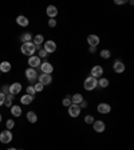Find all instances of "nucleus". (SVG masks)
<instances>
[{
	"instance_id": "nucleus-1",
	"label": "nucleus",
	"mask_w": 134,
	"mask_h": 150,
	"mask_svg": "<svg viewBox=\"0 0 134 150\" xmlns=\"http://www.w3.org/2000/svg\"><path fill=\"white\" fill-rule=\"evenodd\" d=\"M20 51H22V54L26 56H32L35 55V52H36V48H35V44H34L32 42H28V43H23L22 44V47H20Z\"/></svg>"
},
{
	"instance_id": "nucleus-2",
	"label": "nucleus",
	"mask_w": 134,
	"mask_h": 150,
	"mask_svg": "<svg viewBox=\"0 0 134 150\" xmlns=\"http://www.w3.org/2000/svg\"><path fill=\"white\" fill-rule=\"evenodd\" d=\"M97 86H98V79L94 78V76H87L85 82H83V87L86 91H93L94 89H97Z\"/></svg>"
},
{
	"instance_id": "nucleus-3",
	"label": "nucleus",
	"mask_w": 134,
	"mask_h": 150,
	"mask_svg": "<svg viewBox=\"0 0 134 150\" xmlns=\"http://www.w3.org/2000/svg\"><path fill=\"white\" fill-rule=\"evenodd\" d=\"M12 133L11 130H3L0 133V142L1 143H10L11 141H12Z\"/></svg>"
},
{
	"instance_id": "nucleus-4",
	"label": "nucleus",
	"mask_w": 134,
	"mask_h": 150,
	"mask_svg": "<svg viewBox=\"0 0 134 150\" xmlns=\"http://www.w3.org/2000/svg\"><path fill=\"white\" fill-rule=\"evenodd\" d=\"M43 50L47 54H53V52L56 51V43L54 40H47V42L43 43Z\"/></svg>"
},
{
	"instance_id": "nucleus-5",
	"label": "nucleus",
	"mask_w": 134,
	"mask_h": 150,
	"mask_svg": "<svg viewBox=\"0 0 134 150\" xmlns=\"http://www.w3.org/2000/svg\"><path fill=\"white\" fill-rule=\"evenodd\" d=\"M40 67V71H42V74H53L54 72V66L50 63V62H43L42 64L39 66Z\"/></svg>"
},
{
	"instance_id": "nucleus-6",
	"label": "nucleus",
	"mask_w": 134,
	"mask_h": 150,
	"mask_svg": "<svg viewBox=\"0 0 134 150\" xmlns=\"http://www.w3.org/2000/svg\"><path fill=\"white\" fill-rule=\"evenodd\" d=\"M79 114H81V107H79V105H70L68 106V115L72 118H77L79 117Z\"/></svg>"
},
{
	"instance_id": "nucleus-7",
	"label": "nucleus",
	"mask_w": 134,
	"mask_h": 150,
	"mask_svg": "<svg viewBox=\"0 0 134 150\" xmlns=\"http://www.w3.org/2000/svg\"><path fill=\"white\" fill-rule=\"evenodd\" d=\"M26 78H27L30 82H35V80H38V72H36V70L28 67V68L26 70Z\"/></svg>"
},
{
	"instance_id": "nucleus-8",
	"label": "nucleus",
	"mask_w": 134,
	"mask_h": 150,
	"mask_svg": "<svg viewBox=\"0 0 134 150\" xmlns=\"http://www.w3.org/2000/svg\"><path fill=\"white\" fill-rule=\"evenodd\" d=\"M38 80L39 83H42L43 86H48L53 82V76L50 74H42V75H38Z\"/></svg>"
},
{
	"instance_id": "nucleus-9",
	"label": "nucleus",
	"mask_w": 134,
	"mask_h": 150,
	"mask_svg": "<svg viewBox=\"0 0 134 150\" xmlns=\"http://www.w3.org/2000/svg\"><path fill=\"white\" fill-rule=\"evenodd\" d=\"M93 129H94V131H97V133H103V131L106 130V123L103 121H94L93 122Z\"/></svg>"
},
{
	"instance_id": "nucleus-10",
	"label": "nucleus",
	"mask_w": 134,
	"mask_h": 150,
	"mask_svg": "<svg viewBox=\"0 0 134 150\" xmlns=\"http://www.w3.org/2000/svg\"><path fill=\"white\" fill-rule=\"evenodd\" d=\"M97 110H98L99 114H109V113L111 111V106L109 105V103L102 102V103H99V105L97 106Z\"/></svg>"
},
{
	"instance_id": "nucleus-11",
	"label": "nucleus",
	"mask_w": 134,
	"mask_h": 150,
	"mask_svg": "<svg viewBox=\"0 0 134 150\" xmlns=\"http://www.w3.org/2000/svg\"><path fill=\"white\" fill-rule=\"evenodd\" d=\"M40 64H42V63H40V58H39L38 55H32L28 58V66L31 68H36V67H39Z\"/></svg>"
},
{
	"instance_id": "nucleus-12",
	"label": "nucleus",
	"mask_w": 134,
	"mask_h": 150,
	"mask_svg": "<svg viewBox=\"0 0 134 150\" xmlns=\"http://www.w3.org/2000/svg\"><path fill=\"white\" fill-rule=\"evenodd\" d=\"M91 76H94L97 79H99L102 78V75H103V68H102V66H94L93 68H91Z\"/></svg>"
},
{
	"instance_id": "nucleus-13",
	"label": "nucleus",
	"mask_w": 134,
	"mask_h": 150,
	"mask_svg": "<svg viewBox=\"0 0 134 150\" xmlns=\"http://www.w3.org/2000/svg\"><path fill=\"white\" fill-rule=\"evenodd\" d=\"M99 42H101V39H99V36L98 35H89L87 36V43H89V46L90 47H95L97 48V46L99 44Z\"/></svg>"
},
{
	"instance_id": "nucleus-14",
	"label": "nucleus",
	"mask_w": 134,
	"mask_h": 150,
	"mask_svg": "<svg viewBox=\"0 0 134 150\" xmlns=\"http://www.w3.org/2000/svg\"><path fill=\"white\" fill-rule=\"evenodd\" d=\"M125 68H126V67H125V64L121 61H115L114 63H113V70H114L117 74H122L125 71Z\"/></svg>"
},
{
	"instance_id": "nucleus-15",
	"label": "nucleus",
	"mask_w": 134,
	"mask_h": 150,
	"mask_svg": "<svg viewBox=\"0 0 134 150\" xmlns=\"http://www.w3.org/2000/svg\"><path fill=\"white\" fill-rule=\"evenodd\" d=\"M46 14L50 19H55V16L58 15V8L55 5H48L47 8H46Z\"/></svg>"
},
{
	"instance_id": "nucleus-16",
	"label": "nucleus",
	"mask_w": 134,
	"mask_h": 150,
	"mask_svg": "<svg viewBox=\"0 0 134 150\" xmlns=\"http://www.w3.org/2000/svg\"><path fill=\"white\" fill-rule=\"evenodd\" d=\"M20 91H22V84L19 82H15L10 86V94H12V95H18Z\"/></svg>"
},
{
	"instance_id": "nucleus-17",
	"label": "nucleus",
	"mask_w": 134,
	"mask_h": 150,
	"mask_svg": "<svg viewBox=\"0 0 134 150\" xmlns=\"http://www.w3.org/2000/svg\"><path fill=\"white\" fill-rule=\"evenodd\" d=\"M70 99H71L72 105H81V103L85 101V99H83V95H82V94H79V93L74 94L72 97H70Z\"/></svg>"
},
{
	"instance_id": "nucleus-18",
	"label": "nucleus",
	"mask_w": 134,
	"mask_h": 150,
	"mask_svg": "<svg viewBox=\"0 0 134 150\" xmlns=\"http://www.w3.org/2000/svg\"><path fill=\"white\" fill-rule=\"evenodd\" d=\"M16 23L19 24L20 27H27L30 24V20L26 16H23V15H19L18 18H16Z\"/></svg>"
},
{
	"instance_id": "nucleus-19",
	"label": "nucleus",
	"mask_w": 134,
	"mask_h": 150,
	"mask_svg": "<svg viewBox=\"0 0 134 150\" xmlns=\"http://www.w3.org/2000/svg\"><path fill=\"white\" fill-rule=\"evenodd\" d=\"M32 34L31 32H24L20 35V42L22 43H28V42H32Z\"/></svg>"
},
{
	"instance_id": "nucleus-20",
	"label": "nucleus",
	"mask_w": 134,
	"mask_h": 150,
	"mask_svg": "<svg viewBox=\"0 0 134 150\" xmlns=\"http://www.w3.org/2000/svg\"><path fill=\"white\" fill-rule=\"evenodd\" d=\"M11 114H12L15 118H19L20 115H22V107L16 106V105H12V106H11Z\"/></svg>"
},
{
	"instance_id": "nucleus-21",
	"label": "nucleus",
	"mask_w": 134,
	"mask_h": 150,
	"mask_svg": "<svg viewBox=\"0 0 134 150\" xmlns=\"http://www.w3.org/2000/svg\"><path fill=\"white\" fill-rule=\"evenodd\" d=\"M32 43L35 44L36 47H40L42 44L44 43V38L43 35H35V36L32 38Z\"/></svg>"
},
{
	"instance_id": "nucleus-22",
	"label": "nucleus",
	"mask_w": 134,
	"mask_h": 150,
	"mask_svg": "<svg viewBox=\"0 0 134 150\" xmlns=\"http://www.w3.org/2000/svg\"><path fill=\"white\" fill-rule=\"evenodd\" d=\"M11 63L10 62H0V72H10Z\"/></svg>"
},
{
	"instance_id": "nucleus-23",
	"label": "nucleus",
	"mask_w": 134,
	"mask_h": 150,
	"mask_svg": "<svg viewBox=\"0 0 134 150\" xmlns=\"http://www.w3.org/2000/svg\"><path fill=\"white\" fill-rule=\"evenodd\" d=\"M34 101V97H30L27 94H24L23 97H20V103L22 105H31Z\"/></svg>"
},
{
	"instance_id": "nucleus-24",
	"label": "nucleus",
	"mask_w": 134,
	"mask_h": 150,
	"mask_svg": "<svg viewBox=\"0 0 134 150\" xmlns=\"http://www.w3.org/2000/svg\"><path fill=\"white\" fill-rule=\"evenodd\" d=\"M27 121H28L30 123H36V121H38V115H36V113H34V111L27 113Z\"/></svg>"
},
{
	"instance_id": "nucleus-25",
	"label": "nucleus",
	"mask_w": 134,
	"mask_h": 150,
	"mask_svg": "<svg viewBox=\"0 0 134 150\" xmlns=\"http://www.w3.org/2000/svg\"><path fill=\"white\" fill-rule=\"evenodd\" d=\"M109 79H106V78H99L98 79V86H101V87H103V89H106V87H109Z\"/></svg>"
},
{
	"instance_id": "nucleus-26",
	"label": "nucleus",
	"mask_w": 134,
	"mask_h": 150,
	"mask_svg": "<svg viewBox=\"0 0 134 150\" xmlns=\"http://www.w3.org/2000/svg\"><path fill=\"white\" fill-rule=\"evenodd\" d=\"M110 56H111L110 50H102V51H101V58H102V59H109Z\"/></svg>"
},
{
	"instance_id": "nucleus-27",
	"label": "nucleus",
	"mask_w": 134,
	"mask_h": 150,
	"mask_svg": "<svg viewBox=\"0 0 134 150\" xmlns=\"http://www.w3.org/2000/svg\"><path fill=\"white\" fill-rule=\"evenodd\" d=\"M44 89V86L42 83H36V84H34V90H35V93H40V91H43Z\"/></svg>"
},
{
	"instance_id": "nucleus-28",
	"label": "nucleus",
	"mask_w": 134,
	"mask_h": 150,
	"mask_svg": "<svg viewBox=\"0 0 134 150\" xmlns=\"http://www.w3.org/2000/svg\"><path fill=\"white\" fill-rule=\"evenodd\" d=\"M70 97H71V95H67L66 98H64V99L62 101V105H63V106H66V107H68V106L71 105V99H70Z\"/></svg>"
},
{
	"instance_id": "nucleus-29",
	"label": "nucleus",
	"mask_w": 134,
	"mask_h": 150,
	"mask_svg": "<svg viewBox=\"0 0 134 150\" xmlns=\"http://www.w3.org/2000/svg\"><path fill=\"white\" fill-rule=\"evenodd\" d=\"M85 122H86L87 125H93V122H94V117H93L91 114H87L86 117H85Z\"/></svg>"
},
{
	"instance_id": "nucleus-30",
	"label": "nucleus",
	"mask_w": 134,
	"mask_h": 150,
	"mask_svg": "<svg viewBox=\"0 0 134 150\" xmlns=\"http://www.w3.org/2000/svg\"><path fill=\"white\" fill-rule=\"evenodd\" d=\"M5 126H7V130H11V129H14L15 121H14V119H8V121L5 122Z\"/></svg>"
},
{
	"instance_id": "nucleus-31",
	"label": "nucleus",
	"mask_w": 134,
	"mask_h": 150,
	"mask_svg": "<svg viewBox=\"0 0 134 150\" xmlns=\"http://www.w3.org/2000/svg\"><path fill=\"white\" fill-rule=\"evenodd\" d=\"M26 91H27V95H30V97H35V94H36L35 90H34V86H28Z\"/></svg>"
},
{
	"instance_id": "nucleus-32",
	"label": "nucleus",
	"mask_w": 134,
	"mask_h": 150,
	"mask_svg": "<svg viewBox=\"0 0 134 150\" xmlns=\"http://www.w3.org/2000/svg\"><path fill=\"white\" fill-rule=\"evenodd\" d=\"M56 24H58V22L55 19H48V27L54 28V27H56Z\"/></svg>"
},
{
	"instance_id": "nucleus-33",
	"label": "nucleus",
	"mask_w": 134,
	"mask_h": 150,
	"mask_svg": "<svg viewBox=\"0 0 134 150\" xmlns=\"http://www.w3.org/2000/svg\"><path fill=\"white\" fill-rule=\"evenodd\" d=\"M47 55H48V54L44 51L43 48H40V50H39V52H38V56H39V58H46Z\"/></svg>"
},
{
	"instance_id": "nucleus-34",
	"label": "nucleus",
	"mask_w": 134,
	"mask_h": 150,
	"mask_svg": "<svg viewBox=\"0 0 134 150\" xmlns=\"http://www.w3.org/2000/svg\"><path fill=\"white\" fill-rule=\"evenodd\" d=\"M4 102H5V94H3L0 91V106H3Z\"/></svg>"
},
{
	"instance_id": "nucleus-35",
	"label": "nucleus",
	"mask_w": 134,
	"mask_h": 150,
	"mask_svg": "<svg viewBox=\"0 0 134 150\" xmlns=\"http://www.w3.org/2000/svg\"><path fill=\"white\" fill-rule=\"evenodd\" d=\"M114 3L118 5H122V4H126V0H114Z\"/></svg>"
},
{
	"instance_id": "nucleus-36",
	"label": "nucleus",
	"mask_w": 134,
	"mask_h": 150,
	"mask_svg": "<svg viewBox=\"0 0 134 150\" xmlns=\"http://www.w3.org/2000/svg\"><path fill=\"white\" fill-rule=\"evenodd\" d=\"M4 105H5V107H11V106H12V101H10V99H5Z\"/></svg>"
},
{
	"instance_id": "nucleus-37",
	"label": "nucleus",
	"mask_w": 134,
	"mask_h": 150,
	"mask_svg": "<svg viewBox=\"0 0 134 150\" xmlns=\"http://www.w3.org/2000/svg\"><path fill=\"white\" fill-rule=\"evenodd\" d=\"M86 106H87V102H86V101H83V102H82L81 103V105H79V107H83V109H85V107H86Z\"/></svg>"
},
{
	"instance_id": "nucleus-38",
	"label": "nucleus",
	"mask_w": 134,
	"mask_h": 150,
	"mask_svg": "<svg viewBox=\"0 0 134 150\" xmlns=\"http://www.w3.org/2000/svg\"><path fill=\"white\" fill-rule=\"evenodd\" d=\"M89 51H90L91 54H93V52H95V47H90V48H89Z\"/></svg>"
},
{
	"instance_id": "nucleus-39",
	"label": "nucleus",
	"mask_w": 134,
	"mask_h": 150,
	"mask_svg": "<svg viewBox=\"0 0 134 150\" xmlns=\"http://www.w3.org/2000/svg\"><path fill=\"white\" fill-rule=\"evenodd\" d=\"M7 150H18V149H15V147H10V149H7Z\"/></svg>"
},
{
	"instance_id": "nucleus-40",
	"label": "nucleus",
	"mask_w": 134,
	"mask_h": 150,
	"mask_svg": "<svg viewBox=\"0 0 134 150\" xmlns=\"http://www.w3.org/2000/svg\"><path fill=\"white\" fill-rule=\"evenodd\" d=\"M0 122H1V114H0Z\"/></svg>"
},
{
	"instance_id": "nucleus-41",
	"label": "nucleus",
	"mask_w": 134,
	"mask_h": 150,
	"mask_svg": "<svg viewBox=\"0 0 134 150\" xmlns=\"http://www.w3.org/2000/svg\"><path fill=\"white\" fill-rule=\"evenodd\" d=\"M0 74H1V72H0Z\"/></svg>"
}]
</instances>
